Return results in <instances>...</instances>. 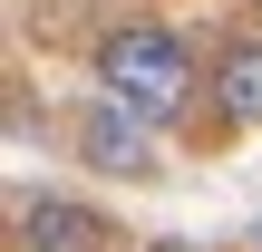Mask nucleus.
Masks as SVG:
<instances>
[{
	"instance_id": "obj_1",
	"label": "nucleus",
	"mask_w": 262,
	"mask_h": 252,
	"mask_svg": "<svg viewBox=\"0 0 262 252\" xmlns=\"http://www.w3.org/2000/svg\"><path fill=\"white\" fill-rule=\"evenodd\" d=\"M214 68H194V49L165 29V19H117L107 39H97V87L117 97V107H136V117H185L194 107V87H204Z\"/></svg>"
},
{
	"instance_id": "obj_2",
	"label": "nucleus",
	"mask_w": 262,
	"mask_h": 252,
	"mask_svg": "<svg viewBox=\"0 0 262 252\" xmlns=\"http://www.w3.org/2000/svg\"><path fill=\"white\" fill-rule=\"evenodd\" d=\"M78 155H88L97 175H126V185H146V175H156V117H136V107L97 97V107L78 117Z\"/></svg>"
},
{
	"instance_id": "obj_3",
	"label": "nucleus",
	"mask_w": 262,
	"mask_h": 252,
	"mask_svg": "<svg viewBox=\"0 0 262 252\" xmlns=\"http://www.w3.org/2000/svg\"><path fill=\"white\" fill-rule=\"evenodd\" d=\"M117 223L78 194H19V252H107Z\"/></svg>"
},
{
	"instance_id": "obj_4",
	"label": "nucleus",
	"mask_w": 262,
	"mask_h": 252,
	"mask_svg": "<svg viewBox=\"0 0 262 252\" xmlns=\"http://www.w3.org/2000/svg\"><path fill=\"white\" fill-rule=\"evenodd\" d=\"M204 97H214V117H224L233 136H253V126H262V29H243V39H224V49H214Z\"/></svg>"
},
{
	"instance_id": "obj_5",
	"label": "nucleus",
	"mask_w": 262,
	"mask_h": 252,
	"mask_svg": "<svg viewBox=\"0 0 262 252\" xmlns=\"http://www.w3.org/2000/svg\"><path fill=\"white\" fill-rule=\"evenodd\" d=\"M156 252H185V243H156Z\"/></svg>"
},
{
	"instance_id": "obj_6",
	"label": "nucleus",
	"mask_w": 262,
	"mask_h": 252,
	"mask_svg": "<svg viewBox=\"0 0 262 252\" xmlns=\"http://www.w3.org/2000/svg\"><path fill=\"white\" fill-rule=\"evenodd\" d=\"M253 233H262V223H253Z\"/></svg>"
}]
</instances>
